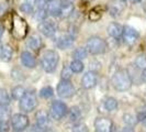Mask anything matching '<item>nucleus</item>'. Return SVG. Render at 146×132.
<instances>
[{
  "mask_svg": "<svg viewBox=\"0 0 146 132\" xmlns=\"http://www.w3.org/2000/svg\"><path fill=\"white\" fill-rule=\"evenodd\" d=\"M88 1H89V0H88Z\"/></svg>",
  "mask_w": 146,
  "mask_h": 132,
  "instance_id": "49",
  "label": "nucleus"
},
{
  "mask_svg": "<svg viewBox=\"0 0 146 132\" xmlns=\"http://www.w3.org/2000/svg\"><path fill=\"white\" fill-rule=\"evenodd\" d=\"M38 31L46 37H53L57 33V25L53 20L45 19L38 23Z\"/></svg>",
  "mask_w": 146,
  "mask_h": 132,
  "instance_id": "9",
  "label": "nucleus"
},
{
  "mask_svg": "<svg viewBox=\"0 0 146 132\" xmlns=\"http://www.w3.org/2000/svg\"><path fill=\"white\" fill-rule=\"evenodd\" d=\"M35 121H36V127L38 129H44L48 125L50 115L45 110H38L35 113Z\"/></svg>",
  "mask_w": 146,
  "mask_h": 132,
  "instance_id": "15",
  "label": "nucleus"
},
{
  "mask_svg": "<svg viewBox=\"0 0 146 132\" xmlns=\"http://www.w3.org/2000/svg\"><path fill=\"white\" fill-rule=\"evenodd\" d=\"M72 75H73V72L70 69L69 66L65 65L63 68H62V72H60V77L63 81H70L72 78Z\"/></svg>",
  "mask_w": 146,
  "mask_h": 132,
  "instance_id": "30",
  "label": "nucleus"
},
{
  "mask_svg": "<svg viewBox=\"0 0 146 132\" xmlns=\"http://www.w3.org/2000/svg\"><path fill=\"white\" fill-rule=\"evenodd\" d=\"M45 9L47 15L52 17H59L60 15V0H52L45 5Z\"/></svg>",
  "mask_w": 146,
  "mask_h": 132,
  "instance_id": "16",
  "label": "nucleus"
},
{
  "mask_svg": "<svg viewBox=\"0 0 146 132\" xmlns=\"http://www.w3.org/2000/svg\"><path fill=\"white\" fill-rule=\"evenodd\" d=\"M27 46L33 50V51H38L40 47L42 46V40L41 37L36 35V34H33L27 40Z\"/></svg>",
  "mask_w": 146,
  "mask_h": 132,
  "instance_id": "21",
  "label": "nucleus"
},
{
  "mask_svg": "<svg viewBox=\"0 0 146 132\" xmlns=\"http://www.w3.org/2000/svg\"><path fill=\"white\" fill-rule=\"evenodd\" d=\"M11 103V96L9 95L7 89L0 88V106H6L8 107Z\"/></svg>",
  "mask_w": 146,
  "mask_h": 132,
  "instance_id": "23",
  "label": "nucleus"
},
{
  "mask_svg": "<svg viewBox=\"0 0 146 132\" xmlns=\"http://www.w3.org/2000/svg\"><path fill=\"white\" fill-rule=\"evenodd\" d=\"M107 31H108V34L111 37H113L115 40H119L120 37H122L123 27L121 24L117 23V22H111L108 25V28H107Z\"/></svg>",
  "mask_w": 146,
  "mask_h": 132,
  "instance_id": "17",
  "label": "nucleus"
},
{
  "mask_svg": "<svg viewBox=\"0 0 146 132\" xmlns=\"http://www.w3.org/2000/svg\"><path fill=\"white\" fill-rule=\"evenodd\" d=\"M21 63L27 68H34L36 66V59L32 53L24 51L21 53Z\"/></svg>",
  "mask_w": 146,
  "mask_h": 132,
  "instance_id": "18",
  "label": "nucleus"
},
{
  "mask_svg": "<svg viewBox=\"0 0 146 132\" xmlns=\"http://www.w3.org/2000/svg\"><path fill=\"white\" fill-rule=\"evenodd\" d=\"M19 108L23 112H32L38 105L37 96L35 90H29L25 91L24 96L19 100Z\"/></svg>",
  "mask_w": 146,
  "mask_h": 132,
  "instance_id": "4",
  "label": "nucleus"
},
{
  "mask_svg": "<svg viewBox=\"0 0 146 132\" xmlns=\"http://www.w3.org/2000/svg\"><path fill=\"white\" fill-rule=\"evenodd\" d=\"M122 37H123V41L126 44L133 45V44L136 43V41L139 40V33L131 25H125V27H123Z\"/></svg>",
  "mask_w": 146,
  "mask_h": 132,
  "instance_id": "10",
  "label": "nucleus"
},
{
  "mask_svg": "<svg viewBox=\"0 0 146 132\" xmlns=\"http://www.w3.org/2000/svg\"><path fill=\"white\" fill-rule=\"evenodd\" d=\"M8 10V5L6 2H0V17L5 15Z\"/></svg>",
  "mask_w": 146,
  "mask_h": 132,
  "instance_id": "39",
  "label": "nucleus"
},
{
  "mask_svg": "<svg viewBox=\"0 0 146 132\" xmlns=\"http://www.w3.org/2000/svg\"><path fill=\"white\" fill-rule=\"evenodd\" d=\"M96 132H113V122L109 118L98 117L95 120Z\"/></svg>",
  "mask_w": 146,
  "mask_h": 132,
  "instance_id": "11",
  "label": "nucleus"
},
{
  "mask_svg": "<svg viewBox=\"0 0 146 132\" xmlns=\"http://www.w3.org/2000/svg\"><path fill=\"white\" fill-rule=\"evenodd\" d=\"M123 121L127 127H134L137 122V119L134 115H132L130 112H126L123 115Z\"/></svg>",
  "mask_w": 146,
  "mask_h": 132,
  "instance_id": "28",
  "label": "nucleus"
},
{
  "mask_svg": "<svg viewBox=\"0 0 146 132\" xmlns=\"http://www.w3.org/2000/svg\"><path fill=\"white\" fill-rule=\"evenodd\" d=\"M98 83V76L96 72L89 71L87 73H85V75L81 78V85L85 89H91L97 85Z\"/></svg>",
  "mask_w": 146,
  "mask_h": 132,
  "instance_id": "12",
  "label": "nucleus"
},
{
  "mask_svg": "<svg viewBox=\"0 0 146 132\" xmlns=\"http://www.w3.org/2000/svg\"><path fill=\"white\" fill-rule=\"evenodd\" d=\"M136 119H137V122L139 121H144L146 119V109L144 110H139L136 115Z\"/></svg>",
  "mask_w": 146,
  "mask_h": 132,
  "instance_id": "38",
  "label": "nucleus"
},
{
  "mask_svg": "<svg viewBox=\"0 0 146 132\" xmlns=\"http://www.w3.org/2000/svg\"><path fill=\"white\" fill-rule=\"evenodd\" d=\"M59 63L58 53L54 50H47L43 53L41 59V66L44 72L46 73H53Z\"/></svg>",
  "mask_w": 146,
  "mask_h": 132,
  "instance_id": "2",
  "label": "nucleus"
},
{
  "mask_svg": "<svg viewBox=\"0 0 146 132\" xmlns=\"http://www.w3.org/2000/svg\"><path fill=\"white\" fill-rule=\"evenodd\" d=\"M3 31H5L3 27H2V25H0V39H1V37L3 35Z\"/></svg>",
  "mask_w": 146,
  "mask_h": 132,
  "instance_id": "43",
  "label": "nucleus"
},
{
  "mask_svg": "<svg viewBox=\"0 0 146 132\" xmlns=\"http://www.w3.org/2000/svg\"><path fill=\"white\" fill-rule=\"evenodd\" d=\"M73 132H89V129L85 123H76L73 128Z\"/></svg>",
  "mask_w": 146,
  "mask_h": 132,
  "instance_id": "36",
  "label": "nucleus"
},
{
  "mask_svg": "<svg viewBox=\"0 0 146 132\" xmlns=\"http://www.w3.org/2000/svg\"><path fill=\"white\" fill-rule=\"evenodd\" d=\"M11 32L13 34V37L18 40H22L24 39L27 33H28V23L25 22V20L21 18L20 15H12V20H11Z\"/></svg>",
  "mask_w": 146,
  "mask_h": 132,
  "instance_id": "3",
  "label": "nucleus"
},
{
  "mask_svg": "<svg viewBox=\"0 0 146 132\" xmlns=\"http://www.w3.org/2000/svg\"><path fill=\"white\" fill-rule=\"evenodd\" d=\"M29 118L24 113H15L11 117V125L15 132H22L29 127Z\"/></svg>",
  "mask_w": 146,
  "mask_h": 132,
  "instance_id": "8",
  "label": "nucleus"
},
{
  "mask_svg": "<svg viewBox=\"0 0 146 132\" xmlns=\"http://www.w3.org/2000/svg\"><path fill=\"white\" fill-rule=\"evenodd\" d=\"M111 84L117 91H126L132 87L133 81L127 69H119L112 76Z\"/></svg>",
  "mask_w": 146,
  "mask_h": 132,
  "instance_id": "1",
  "label": "nucleus"
},
{
  "mask_svg": "<svg viewBox=\"0 0 146 132\" xmlns=\"http://www.w3.org/2000/svg\"><path fill=\"white\" fill-rule=\"evenodd\" d=\"M40 1H41L43 5H46L47 2H50V1H52V0H40Z\"/></svg>",
  "mask_w": 146,
  "mask_h": 132,
  "instance_id": "44",
  "label": "nucleus"
},
{
  "mask_svg": "<svg viewBox=\"0 0 146 132\" xmlns=\"http://www.w3.org/2000/svg\"><path fill=\"white\" fill-rule=\"evenodd\" d=\"M12 56H13V50L12 47L9 45V44H5L2 45L1 47V51H0V59L5 63H8L12 59Z\"/></svg>",
  "mask_w": 146,
  "mask_h": 132,
  "instance_id": "20",
  "label": "nucleus"
},
{
  "mask_svg": "<svg viewBox=\"0 0 146 132\" xmlns=\"http://www.w3.org/2000/svg\"><path fill=\"white\" fill-rule=\"evenodd\" d=\"M125 7H126L125 1H122V0H113V1H111V3L109 5L110 15L117 18L123 12Z\"/></svg>",
  "mask_w": 146,
  "mask_h": 132,
  "instance_id": "13",
  "label": "nucleus"
},
{
  "mask_svg": "<svg viewBox=\"0 0 146 132\" xmlns=\"http://www.w3.org/2000/svg\"><path fill=\"white\" fill-rule=\"evenodd\" d=\"M67 115H68L69 120H70V121H73V122H76V121H77V120H79L80 117H81V112H80V110H79L78 107H72L70 109L68 110Z\"/></svg>",
  "mask_w": 146,
  "mask_h": 132,
  "instance_id": "24",
  "label": "nucleus"
},
{
  "mask_svg": "<svg viewBox=\"0 0 146 132\" xmlns=\"http://www.w3.org/2000/svg\"><path fill=\"white\" fill-rule=\"evenodd\" d=\"M86 49L88 53L92 55H100L106 53L108 45H107V42L100 37H91L87 40Z\"/></svg>",
  "mask_w": 146,
  "mask_h": 132,
  "instance_id": "5",
  "label": "nucleus"
},
{
  "mask_svg": "<svg viewBox=\"0 0 146 132\" xmlns=\"http://www.w3.org/2000/svg\"><path fill=\"white\" fill-rule=\"evenodd\" d=\"M20 10H21L22 12L27 13V15H31V13H33L34 6L29 3L28 1H24V2H22L21 5H20Z\"/></svg>",
  "mask_w": 146,
  "mask_h": 132,
  "instance_id": "31",
  "label": "nucleus"
},
{
  "mask_svg": "<svg viewBox=\"0 0 146 132\" xmlns=\"http://www.w3.org/2000/svg\"><path fill=\"white\" fill-rule=\"evenodd\" d=\"M43 132H54L53 130H45V131H43Z\"/></svg>",
  "mask_w": 146,
  "mask_h": 132,
  "instance_id": "46",
  "label": "nucleus"
},
{
  "mask_svg": "<svg viewBox=\"0 0 146 132\" xmlns=\"http://www.w3.org/2000/svg\"><path fill=\"white\" fill-rule=\"evenodd\" d=\"M1 47H2V44L0 43V51H1Z\"/></svg>",
  "mask_w": 146,
  "mask_h": 132,
  "instance_id": "47",
  "label": "nucleus"
},
{
  "mask_svg": "<svg viewBox=\"0 0 146 132\" xmlns=\"http://www.w3.org/2000/svg\"><path fill=\"white\" fill-rule=\"evenodd\" d=\"M117 106H119V103L113 97H108L104 101V108L108 111H114L115 109H117Z\"/></svg>",
  "mask_w": 146,
  "mask_h": 132,
  "instance_id": "26",
  "label": "nucleus"
},
{
  "mask_svg": "<svg viewBox=\"0 0 146 132\" xmlns=\"http://www.w3.org/2000/svg\"><path fill=\"white\" fill-rule=\"evenodd\" d=\"M122 1H125V2H126V0H122Z\"/></svg>",
  "mask_w": 146,
  "mask_h": 132,
  "instance_id": "48",
  "label": "nucleus"
},
{
  "mask_svg": "<svg viewBox=\"0 0 146 132\" xmlns=\"http://www.w3.org/2000/svg\"><path fill=\"white\" fill-rule=\"evenodd\" d=\"M135 65H136V67L142 68V69L146 68V55H144V54L137 55L135 59Z\"/></svg>",
  "mask_w": 146,
  "mask_h": 132,
  "instance_id": "34",
  "label": "nucleus"
},
{
  "mask_svg": "<svg viewBox=\"0 0 146 132\" xmlns=\"http://www.w3.org/2000/svg\"><path fill=\"white\" fill-rule=\"evenodd\" d=\"M88 18H89V20H90V21H92V22L99 21V20L101 19V13H100V12H98L97 10H91V11L89 12Z\"/></svg>",
  "mask_w": 146,
  "mask_h": 132,
  "instance_id": "35",
  "label": "nucleus"
},
{
  "mask_svg": "<svg viewBox=\"0 0 146 132\" xmlns=\"http://www.w3.org/2000/svg\"><path fill=\"white\" fill-rule=\"evenodd\" d=\"M119 132H133V129H132V127H124V128H122L121 130Z\"/></svg>",
  "mask_w": 146,
  "mask_h": 132,
  "instance_id": "40",
  "label": "nucleus"
},
{
  "mask_svg": "<svg viewBox=\"0 0 146 132\" xmlns=\"http://www.w3.org/2000/svg\"><path fill=\"white\" fill-rule=\"evenodd\" d=\"M56 91L60 98H72L76 94V89H75V86L72 84V81H63V79L57 84Z\"/></svg>",
  "mask_w": 146,
  "mask_h": 132,
  "instance_id": "7",
  "label": "nucleus"
},
{
  "mask_svg": "<svg viewBox=\"0 0 146 132\" xmlns=\"http://www.w3.org/2000/svg\"><path fill=\"white\" fill-rule=\"evenodd\" d=\"M69 67H70V69H72L73 73L78 74V73H81L84 71L85 65H84V63L81 61H79V59H74L73 62L70 63Z\"/></svg>",
  "mask_w": 146,
  "mask_h": 132,
  "instance_id": "27",
  "label": "nucleus"
},
{
  "mask_svg": "<svg viewBox=\"0 0 146 132\" xmlns=\"http://www.w3.org/2000/svg\"><path fill=\"white\" fill-rule=\"evenodd\" d=\"M25 91L27 90H25V88L23 87V86L18 85V86L12 88V90H11V98L15 99V100H20L22 97L24 96Z\"/></svg>",
  "mask_w": 146,
  "mask_h": 132,
  "instance_id": "22",
  "label": "nucleus"
},
{
  "mask_svg": "<svg viewBox=\"0 0 146 132\" xmlns=\"http://www.w3.org/2000/svg\"><path fill=\"white\" fill-rule=\"evenodd\" d=\"M141 78H142V81L146 83V68H144L143 71H142V74H141Z\"/></svg>",
  "mask_w": 146,
  "mask_h": 132,
  "instance_id": "41",
  "label": "nucleus"
},
{
  "mask_svg": "<svg viewBox=\"0 0 146 132\" xmlns=\"http://www.w3.org/2000/svg\"><path fill=\"white\" fill-rule=\"evenodd\" d=\"M47 15H47V11H46L45 5H44V7L37 9V11L35 12V19L41 22V21H43V20H45V19L47 18Z\"/></svg>",
  "mask_w": 146,
  "mask_h": 132,
  "instance_id": "32",
  "label": "nucleus"
},
{
  "mask_svg": "<svg viewBox=\"0 0 146 132\" xmlns=\"http://www.w3.org/2000/svg\"><path fill=\"white\" fill-rule=\"evenodd\" d=\"M132 3H137V2H141L142 0H130Z\"/></svg>",
  "mask_w": 146,
  "mask_h": 132,
  "instance_id": "45",
  "label": "nucleus"
},
{
  "mask_svg": "<svg viewBox=\"0 0 146 132\" xmlns=\"http://www.w3.org/2000/svg\"><path fill=\"white\" fill-rule=\"evenodd\" d=\"M75 10L73 2L69 0H60V15L59 18H67L72 15Z\"/></svg>",
  "mask_w": 146,
  "mask_h": 132,
  "instance_id": "19",
  "label": "nucleus"
},
{
  "mask_svg": "<svg viewBox=\"0 0 146 132\" xmlns=\"http://www.w3.org/2000/svg\"><path fill=\"white\" fill-rule=\"evenodd\" d=\"M11 118V112L6 106H0V121L9 120Z\"/></svg>",
  "mask_w": 146,
  "mask_h": 132,
  "instance_id": "33",
  "label": "nucleus"
},
{
  "mask_svg": "<svg viewBox=\"0 0 146 132\" xmlns=\"http://www.w3.org/2000/svg\"><path fill=\"white\" fill-rule=\"evenodd\" d=\"M53 95H54V90L51 86H45V87L41 88V90H40V96L42 98H45V99L52 98Z\"/></svg>",
  "mask_w": 146,
  "mask_h": 132,
  "instance_id": "29",
  "label": "nucleus"
},
{
  "mask_svg": "<svg viewBox=\"0 0 146 132\" xmlns=\"http://www.w3.org/2000/svg\"><path fill=\"white\" fill-rule=\"evenodd\" d=\"M25 1H28L29 3H31V5H33V6H34V5H35V3H37L40 0H25Z\"/></svg>",
  "mask_w": 146,
  "mask_h": 132,
  "instance_id": "42",
  "label": "nucleus"
},
{
  "mask_svg": "<svg viewBox=\"0 0 146 132\" xmlns=\"http://www.w3.org/2000/svg\"><path fill=\"white\" fill-rule=\"evenodd\" d=\"M75 42V35L72 33H67L58 37L56 41V46L60 50H65L67 47H70Z\"/></svg>",
  "mask_w": 146,
  "mask_h": 132,
  "instance_id": "14",
  "label": "nucleus"
},
{
  "mask_svg": "<svg viewBox=\"0 0 146 132\" xmlns=\"http://www.w3.org/2000/svg\"><path fill=\"white\" fill-rule=\"evenodd\" d=\"M67 112H68V108H67V105L63 101H59V100H55L53 101L51 105V108H50V117L54 120H60L63 118L67 116Z\"/></svg>",
  "mask_w": 146,
  "mask_h": 132,
  "instance_id": "6",
  "label": "nucleus"
},
{
  "mask_svg": "<svg viewBox=\"0 0 146 132\" xmlns=\"http://www.w3.org/2000/svg\"><path fill=\"white\" fill-rule=\"evenodd\" d=\"M9 130H10L9 120H2V121H0V132H9Z\"/></svg>",
  "mask_w": 146,
  "mask_h": 132,
  "instance_id": "37",
  "label": "nucleus"
},
{
  "mask_svg": "<svg viewBox=\"0 0 146 132\" xmlns=\"http://www.w3.org/2000/svg\"><path fill=\"white\" fill-rule=\"evenodd\" d=\"M87 55H88L87 49H86V47H82V46L77 47V49L73 52L74 59H79V61H81V59H86V57H87Z\"/></svg>",
  "mask_w": 146,
  "mask_h": 132,
  "instance_id": "25",
  "label": "nucleus"
}]
</instances>
